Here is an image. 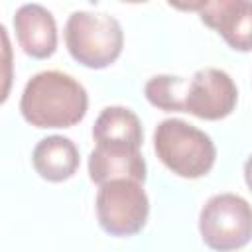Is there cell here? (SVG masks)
I'll return each mask as SVG.
<instances>
[{"mask_svg": "<svg viewBox=\"0 0 252 252\" xmlns=\"http://www.w3.org/2000/svg\"><path fill=\"white\" fill-rule=\"evenodd\" d=\"M244 179H246V185H248V189L252 191V156L246 159V163H244Z\"/></svg>", "mask_w": 252, "mask_h": 252, "instance_id": "cell-13", "label": "cell"}, {"mask_svg": "<svg viewBox=\"0 0 252 252\" xmlns=\"http://www.w3.org/2000/svg\"><path fill=\"white\" fill-rule=\"evenodd\" d=\"M189 79L175 75H156L146 87L144 94L150 104L165 112H185V93Z\"/></svg>", "mask_w": 252, "mask_h": 252, "instance_id": "cell-12", "label": "cell"}, {"mask_svg": "<svg viewBox=\"0 0 252 252\" xmlns=\"http://www.w3.org/2000/svg\"><path fill=\"white\" fill-rule=\"evenodd\" d=\"M154 150L169 171L185 179L207 175L217 159L211 136L179 118H165L156 126Z\"/></svg>", "mask_w": 252, "mask_h": 252, "instance_id": "cell-2", "label": "cell"}, {"mask_svg": "<svg viewBox=\"0 0 252 252\" xmlns=\"http://www.w3.org/2000/svg\"><path fill=\"white\" fill-rule=\"evenodd\" d=\"M238 102V89L228 73L205 67L195 71L187 83L185 112L203 120L226 118Z\"/></svg>", "mask_w": 252, "mask_h": 252, "instance_id": "cell-6", "label": "cell"}, {"mask_svg": "<svg viewBox=\"0 0 252 252\" xmlns=\"http://www.w3.org/2000/svg\"><path fill=\"white\" fill-rule=\"evenodd\" d=\"M199 232L215 252H232L252 240V205L234 193L213 195L201 209Z\"/></svg>", "mask_w": 252, "mask_h": 252, "instance_id": "cell-4", "label": "cell"}, {"mask_svg": "<svg viewBox=\"0 0 252 252\" xmlns=\"http://www.w3.org/2000/svg\"><path fill=\"white\" fill-rule=\"evenodd\" d=\"M89 177L98 187L114 179L146 181V159L140 150L94 146L89 156Z\"/></svg>", "mask_w": 252, "mask_h": 252, "instance_id": "cell-9", "label": "cell"}, {"mask_svg": "<svg viewBox=\"0 0 252 252\" xmlns=\"http://www.w3.org/2000/svg\"><path fill=\"white\" fill-rule=\"evenodd\" d=\"M89 108L85 87L67 73L41 71L24 87L20 112L35 128H71L79 124Z\"/></svg>", "mask_w": 252, "mask_h": 252, "instance_id": "cell-1", "label": "cell"}, {"mask_svg": "<svg viewBox=\"0 0 252 252\" xmlns=\"http://www.w3.org/2000/svg\"><path fill=\"white\" fill-rule=\"evenodd\" d=\"M63 35L71 57L89 69L108 67L120 57L124 45L120 22L104 12H73L67 18Z\"/></svg>", "mask_w": 252, "mask_h": 252, "instance_id": "cell-3", "label": "cell"}, {"mask_svg": "<svg viewBox=\"0 0 252 252\" xmlns=\"http://www.w3.org/2000/svg\"><path fill=\"white\" fill-rule=\"evenodd\" d=\"M142 185L132 179H114L100 185L94 207L104 232L132 236L144 228L150 215V199Z\"/></svg>", "mask_w": 252, "mask_h": 252, "instance_id": "cell-5", "label": "cell"}, {"mask_svg": "<svg viewBox=\"0 0 252 252\" xmlns=\"http://www.w3.org/2000/svg\"><path fill=\"white\" fill-rule=\"evenodd\" d=\"M32 163L41 179L59 183L73 177L79 169V150L71 138L53 134L35 144Z\"/></svg>", "mask_w": 252, "mask_h": 252, "instance_id": "cell-10", "label": "cell"}, {"mask_svg": "<svg viewBox=\"0 0 252 252\" xmlns=\"http://www.w3.org/2000/svg\"><path fill=\"white\" fill-rule=\"evenodd\" d=\"M93 138L96 146L140 150L144 142V130L134 110L126 106H106L94 120Z\"/></svg>", "mask_w": 252, "mask_h": 252, "instance_id": "cell-11", "label": "cell"}, {"mask_svg": "<svg viewBox=\"0 0 252 252\" xmlns=\"http://www.w3.org/2000/svg\"><path fill=\"white\" fill-rule=\"evenodd\" d=\"M14 30L20 47L33 59H47L57 49V24L41 4H22L14 14Z\"/></svg>", "mask_w": 252, "mask_h": 252, "instance_id": "cell-8", "label": "cell"}, {"mask_svg": "<svg viewBox=\"0 0 252 252\" xmlns=\"http://www.w3.org/2000/svg\"><path fill=\"white\" fill-rule=\"evenodd\" d=\"M234 51L252 49V0H215L189 6Z\"/></svg>", "mask_w": 252, "mask_h": 252, "instance_id": "cell-7", "label": "cell"}]
</instances>
